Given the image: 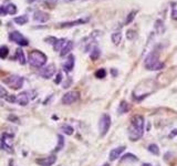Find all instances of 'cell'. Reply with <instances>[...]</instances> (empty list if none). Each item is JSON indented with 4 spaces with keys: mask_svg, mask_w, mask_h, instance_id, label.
Listing matches in <instances>:
<instances>
[{
    "mask_svg": "<svg viewBox=\"0 0 177 166\" xmlns=\"http://www.w3.org/2000/svg\"><path fill=\"white\" fill-rule=\"evenodd\" d=\"M144 117L142 115H134L131 119V126L129 129V136L132 141H137L143 136Z\"/></svg>",
    "mask_w": 177,
    "mask_h": 166,
    "instance_id": "cell-1",
    "label": "cell"
},
{
    "mask_svg": "<svg viewBox=\"0 0 177 166\" xmlns=\"http://www.w3.org/2000/svg\"><path fill=\"white\" fill-rule=\"evenodd\" d=\"M144 66L146 69L152 71H157V70H162L164 68V63L160 62L158 60V54L155 51L150 52V53L146 56L145 61H144Z\"/></svg>",
    "mask_w": 177,
    "mask_h": 166,
    "instance_id": "cell-2",
    "label": "cell"
},
{
    "mask_svg": "<svg viewBox=\"0 0 177 166\" xmlns=\"http://www.w3.org/2000/svg\"><path fill=\"white\" fill-rule=\"evenodd\" d=\"M29 64L33 68H41L46 64L47 56L39 50H33L29 53Z\"/></svg>",
    "mask_w": 177,
    "mask_h": 166,
    "instance_id": "cell-3",
    "label": "cell"
},
{
    "mask_svg": "<svg viewBox=\"0 0 177 166\" xmlns=\"http://www.w3.org/2000/svg\"><path fill=\"white\" fill-rule=\"evenodd\" d=\"M37 96V91L29 90V91H23V92L19 93L18 95H16V103L21 106H26L29 104V102Z\"/></svg>",
    "mask_w": 177,
    "mask_h": 166,
    "instance_id": "cell-4",
    "label": "cell"
},
{
    "mask_svg": "<svg viewBox=\"0 0 177 166\" xmlns=\"http://www.w3.org/2000/svg\"><path fill=\"white\" fill-rule=\"evenodd\" d=\"M3 83H6L9 88L13 89V90H19V89L22 88V85H23L24 79L20 76L13 74V76H8L7 79H5V80H3Z\"/></svg>",
    "mask_w": 177,
    "mask_h": 166,
    "instance_id": "cell-5",
    "label": "cell"
},
{
    "mask_svg": "<svg viewBox=\"0 0 177 166\" xmlns=\"http://www.w3.org/2000/svg\"><path fill=\"white\" fill-rule=\"evenodd\" d=\"M13 135L11 134H2L0 136V149L6 151L7 153H13V147H12L11 141Z\"/></svg>",
    "mask_w": 177,
    "mask_h": 166,
    "instance_id": "cell-6",
    "label": "cell"
},
{
    "mask_svg": "<svg viewBox=\"0 0 177 166\" xmlns=\"http://www.w3.org/2000/svg\"><path fill=\"white\" fill-rule=\"evenodd\" d=\"M110 127H111V117L109 114H103L100 119L99 122V131L101 136H104L107 132H109Z\"/></svg>",
    "mask_w": 177,
    "mask_h": 166,
    "instance_id": "cell-7",
    "label": "cell"
},
{
    "mask_svg": "<svg viewBox=\"0 0 177 166\" xmlns=\"http://www.w3.org/2000/svg\"><path fill=\"white\" fill-rule=\"evenodd\" d=\"M9 40L10 41H12V42H15V43H17V44H19V46H28L29 44V41H28L26 38L22 36L20 32H18V31H12V32H10V34H9Z\"/></svg>",
    "mask_w": 177,
    "mask_h": 166,
    "instance_id": "cell-8",
    "label": "cell"
},
{
    "mask_svg": "<svg viewBox=\"0 0 177 166\" xmlns=\"http://www.w3.org/2000/svg\"><path fill=\"white\" fill-rule=\"evenodd\" d=\"M80 98V93L78 91H70V92L66 93L62 98V103L66 105H70L72 103L76 102Z\"/></svg>",
    "mask_w": 177,
    "mask_h": 166,
    "instance_id": "cell-9",
    "label": "cell"
},
{
    "mask_svg": "<svg viewBox=\"0 0 177 166\" xmlns=\"http://www.w3.org/2000/svg\"><path fill=\"white\" fill-rule=\"evenodd\" d=\"M56 69H57L56 66H54L53 63H51V64H49V66H47L46 68L41 69L39 73L43 79H50L56 73Z\"/></svg>",
    "mask_w": 177,
    "mask_h": 166,
    "instance_id": "cell-10",
    "label": "cell"
},
{
    "mask_svg": "<svg viewBox=\"0 0 177 166\" xmlns=\"http://www.w3.org/2000/svg\"><path fill=\"white\" fill-rule=\"evenodd\" d=\"M90 21V18H80L78 20H74V21H68V22H62L59 25L60 28H70V27H75V26H80V25H84L86 22Z\"/></svg>",
    "mask_w": 177,
    "mask_h": 166,
    "instance_id": "cell-11",
    "label": "cell"
},
{
    "mask_svg": "<svg viewBox=\"0 0 177 166\" xmlns=\"http://www.w3.org/2000/svg\"><path fill=\"white\" fill-rule=\"evenodd\" d=\"M57 161V157L54 155L48 157H42V159H36V163L40 166H52Z\"/></svg>",
    "mask_w": 177,
    "mask_h": 166,
    "instance_id": "cell-12",
    "label": "cell"
},
{
    "mask_svg": "<svg viewBox=\"0 0 177 166\" xmlns=\"http://www.w3.org/2000/svg\"><path fill=\"white\" fill-rule=\"evenodd\" d=\"M33 19L36 22H39V23H44L47 22L49 19H50V16L49 13L44 12V11H41V10H38L34 12V16H33Z\"/></svg>",
    "mask_w": 177,
    "mask_h": 166,
    "instance_id": "cell-13",
    "label": "cell"
},
{
    "mask_svg": "<svg viewBox=\"0 0 177 166\" xmlns=\"http://www.w3.org/2000/svg\"><path fill=\"white\" fill-rule=\"evenodd\" d=\"M74 63H75V58H74V56L70 54V56H69V58L66 59V61L64 62V64H63V70L66 71V73L71 72V71L73 70V68H74Z\"/></svg>",
    "mask_w": 177,
    "mask_h": 166,
    "instance_id": "cell-14",
    "label": "cell"
},
{
    "mask_svg": "<svg viewBox=\"0 0 177 166\" xmlns=\"http://www.w3.org/2000/svg\"><path fill=\"white\" fill-rule=\"evenodd\" d=\"M125 151V146H120L116 147V149H113L111 152H110V161H115L120 156H121V154Z\"/></svg>",
    "mask_w": 177,
    "mask_h": 166,
    "instance_id": "cell-15",
    "label": "cell"
},
{
    "mask_svg": "<svg viewBox=\"0 0 177 166\" xmlns=\"http://www.w3.org/2000/svg\"><path fill=\"white\" fill-rule=\"evenodd\" d=\"M73 49V42L72 41H69L66 43V46H63V49L60 51V56H68L69 53H70L71 51H72Z\"/></svg>",
    "mask_w": 177,
    "mask_h": 166,
    "instance_id": "cell-16",
    "label": "cell"
},
{
    "mask_svg": "<svg viewBox=\"0 0 177 166\" xmlns=\"http://www.w3.org/2000/svg\"><path fill=\"white\" fill-rule=\"evenodd\" d=\"M68 42V40L64 39V38H61V39H58L57 42L54 43L53 48H54V51H61L63 49V46H66V43Z\"/></svg>",
    "mask_w": 177,
    "mask_h": 166,
    "instance_id": "cell-17",
    "label": "cell"
},
{
    "mask_svg": "<svg viewBox=\"0 0 177 166\" xmlns=\"http://www.w3.org/2000/svg\"><path fill=\"white\" fill-rule=\"evenodd\" d=\"M16 59L20 62V64H26L27 63V60H26V56H24V53L21 49H17L16 51Z\"/></svg>",
    "mask_w": 177,
    "mask_h": 166,
    "instance_id": "cell-18",
    "label": "cell"
},
{
    "mask_svg": "<svg viewBox=\"0 0 177 166\" xmlns=\"http://www.w3.org/2000/svg\"><path fill=\"white\" fill-rule=\"evenodd\" d=\"M130 110V105L127 104V102H125V101H122L121 104L119 105V109H117V112L120 113V114H124V113H127Z\"/></svg>",
    "mask_w": 177,
    "mask_h": 166,
    "instance_id": "cell-19",
    "label": "cell"
},
{
    "mask_svg": "<svg viewBox=\"0 0 177 166\" xmlns=\"http://www.w3.org/2000/svg\"><path fill=\"white\" fill-rule=\"evenodd\" d=\"M111 39H112V42H113L115 46H119L122 42V33L121 32H114V33H112Z\"/></svg>",
    "mask_w": 177,
    "mask_h": 166,
    "instance_id": "cell-20",
    "label": "cell"
},
{
    "mask_svg": "<svg viewBox=\"0 0 177 166\" xmlns=\"http://www.w3.org/2000/svg\"><path fill=\"white\" fill-rule=\"evenodd\" d=\"M5 9L8 15H16V13H17V7H16V5H13V3H7V5L5 6Z\"/></svg>",
    "mask_w": 177,
    "mask_h": 166,
    "instance_id": "cell-21",
    "label": "cell"
},
{
    "mask_svg": "<svg viewBox=\"0 0 177 166\" xmlns=\"http://www.w3.org/2000/svg\"><path fill=\"white\" fill-rule=\"evenodd\" d=\"M155 29L160 34H162L163 32L165 31V26H164V22H163L160 19H158V20H156V21H155Z\"/></svg>",
    "mask_w": 177,
    "mask_h": 166,
    "instance_id": "cell-22",
    "label": "cell"
},
{
    "mask_svg": "<svg viewBox=\"0 0 177 166\" xmlns=\"http://www.w3.org/2000/svg\"><path fill=\"white\" fill-rule=\"evenodd\" d=\"M60 129L62 131L64 134L66 135H72L73 132H74V129H73V127L71 126V125H68V124H64V125H61Z\"/></svg>",
    "mask_w": 177,
    "mask_h": 166,
    "instance_id": "cell-23",
    "label": "cell"
},
{
    "mask_svg": "<svg viewBox=\"0 0 177 166\" xmlns=\"http://www.w3.org/2000/svg\"><path fill=\"white\" fill-rule=\"evenodd\" d=\"M64 147V137H63V135L59 134L58 135V145H57V147L54 149L53 152H59L61 151V149Z\"/></svg>",
    "mask_w": 177,
    "mask_h": 166,
    "instance_id": "cell-24",
    "label": "cell"
},
{
    "mask_svg": "<svg viewBox=\"0 0 177 166\" xmlns=\"http://www.w3.org/2000/svg\"><path fill=\"white\" fill-rule=\"evenodd\" d=\"M100 56H101V50L99 49V48H93L92 51H91L90 53V58L91 60H93V61H95V60H97V59L100 58Z\"/></svg>",
    "mask_w": 177,
    "mask_h": 166,
    "instance_id": "cell-25",
    "label": "cell"
},
{
    "mask_svg": "<svg viewBox=\"0 0 177 166\" xmlns=\"http://www.w3.org/2000/svg\"><path fill=\"white\" fill-rule=\"evenodd\" d=\"M28 17L27 16H20V17H16L15 19H13V21L17 23V25H20V26H23V25H26L28 22Z\"/></svg>",
    "mask_w": 177,
    "mask_h": 166,
    "instance_id": "cell-26",
    "label": "cell"
},
{
    "mask_svg": "<svg viewBox=\"0 0 177 166\" xmlns=\"http://www.w3.org/2000/svg\"><path fill=\"white\" fill-rule=\"evenodd\" d=\"M9 54V49H8V46H0V59H6Z\"/></svg>",
    "mask_w": 177,
    "mask_h": 166,
    "instance_id": "cell-27",
    "label": "cell"
},
{
    "mask_svg": "<svg viewBox=\"0 0 177 166\" xmlns=\"http://www.w3.org/2000/svg\"><path fill=\"white\" fill-rule=\"evenodd\" d=\"M147 149H148V152H150V153L154 154V155H160V149H158V146L156 144L148 145Z\"/></svg>",
    "mask_w": 177,
    "mask_h": 166,
    "instance_id": "cell-28",
    "label": "cell"
},
{
    "mask_svg": "<svg viewBox=\"0 0 177 166\" xmlns=\"http://www.w3.org/2000/svg\"><path fill=\"white\" fill-rule=\"evenodd\" d=\"M122 162L124 161H133V162H136L137 161V157L135 156V155H133V154H125L123 157L121 159Z\"/></svg>",
    "mask_w": 177,
    "mask_h": 166,
    "instance_id": "cell-29",
    "label": "cell"
},
{
    "mask_svg": "<svg viewBox=\"0 0 177 166\" xmlns=\"http://www.w3.org/2000/svg\"><path fill=\"white\" fill-rule=\"evenodd\" d=\"M136 15H137V11H136V10H133L132 12H130L129 16H127V19H126V22H125L126 25H130V23L134 20V18H135Z\"/></svg>",
    "mask_w": 177,
    "mask_h": 166,
    "instance_id": "cell-30",
    "label": "cell"
},
{
    "mask_svg": "<svg viewBox=\"0 0 177 166\" xmlns=\"http://www.w3.org/2000/svg\"><path fill=\"white\" fill-rule=\"evenodd\" d=\"M105 76H106V71H105V69H99V70L95 72V76H96L97 79H103V78H105Z\"/></svg>",
    "mask_w": 177,
    "mask_h": 166,
    "instance_id": "cell-31",
    "label": "cell"
},
{
    "mask_svg": "<svg viewBox=\"0 0 177 166\" xmlns=\"http://www.w3.org/2000/svg\"><path fill=\"white\" fill-rule=\"evenodd\" d=\"M135 37H136V33H135V31L134 30H127V32H126V38L129 40H134L135 39Z\"/></svg>",
    "mask_w": 177,
    "mask_h": 166,
    "instance_id": "cell-32",
    "label": "cell"
},
{
    "mask_svg": "<svg viewBox=\"0 0 177 166\" xmlns=\"http://www.w3.org/2000/svg\"><path fill=\"white\" fill-rule=\"evenodd\" d=\"M8 96V92L3 86L0 85V99H6Z\"/></svg>",
    "mask_w": 177,
    "mask_h": 166,
    "instance_id": "cell-33",
    "label": "cell"
},
{
    "mask_svg": "<svg viewBox=\"0 0 177 166\" xmlns=\"http://www.w3.org/2000/svg\"><path fill=\"white\" fill-rule=\"evenodd\" d=\"M57 38L56 37H48V38H46V39H44V41L46 42H48L49 44H53L54 46V43H56L57 42Z\"/></svg>",
    "mask_w": 177,
    "mask_h": 166,
    "instance_id": "cell-34",
    "label": "cell"
},
{
    "mask_svg": "<svg viewBox=\"0 0 177 166\" xmlns=\"http://www.w3.org/2000/svg\"><path fill=\"white\" fill-rule=\"evenodd\" d=\"M61 81H62V73L59 72V73L57 74V78H56V80H54V83H56V84H60Z\"/></svg>",
    "mask_w": 177,
    "mask_h": 166,
    "instance_id": "cell-35",
    "label": "cell"
},
{
    "mask_svg": "<svg viewBox=\"0 0 177 166\" xmlns=\"http://www.w3.org/2000/svg\"><path fill=\"white\" fill-rule=\"evenodd\" d=\"M6 100H7L8 102H10V103H16V95H13V94L9 95V94H8V96L6 98Z\"/></svg>",
    "mask_w": 177,
    "mask_h": 166,
    "instance_id": "cell-36",
    "label": "cell"
},
{
    "mask_svg": "<svg viewBox=\"0 0 177 166\" xmlns=\"http://www.w3.org/2000/svg\"><path fill=\"white\" fill-rule=\"evenodd\" d=\"M7 12H6V9H5V6H1L0 7V16H6Z\"/></svg>",
    "mask_w": 177,
    "mask_h": 166,
    "instance_id": "cell-37",
    "label": "cell"
},
{
    "mask_svg": "<svg viewBox=\"0 0 177 166\" xmlns=\"http://www.w3.org/2000/svg\"><path fill=\"white\" fill-rule=\"evenodd\" d=\"M172 18L174 20H177V9L172 10Z\"/></svg>",
    "mask_w": 177,
    "mask_h": 166,
    "instance_id": "cell-38",
    "label": "cell"
},
{
    "mask_svg": "<svg viewBox=\"0 0 177 166\" xmlns=\"http://www.w3.org/2000/svg\"><path fill=\"white\" fill-rule=\"evenodd\" d=\"M8 120H13V121H15V123H19V120H18L17 117H15V116H9V117H8Z\"/></svg>",
    "mask_w": 177,
    "mask_h": 166,
    "instance_id": "cell-39",
    "label": "cell"
},
{
    "mask_svg": "<svg viewBox=\"0 0 177 166\" xmlns=\"http://www.w3.org/2000/svg\"><path fill=\"white\" fill-rule=\"evenodd\" d=\"M175 135H177V129H174L172 133L170 134V137H173V136H175Z\"/></svg>",
    "mask_w": 177,
    "mask_h": 166,
    "instance_id": "cell-40",
    "label": "cell"
},
{
    "mask_svg": "<svg viewBox=\"0 0 177 166\" xmlns=\"http://www.w3.org/2000/svg\"><path fill=\"white\" fill-rule=\"evenodd\" d=\"M27 1H28V2H29V3H32V2H34L36 0H27Z\"/></svg>",
    "mask_w": 177,
    "mask_h": 166,
    "instance_id": "cell-41",
    "label": "cell"
},
{
    "mask_svg": "<svg viewBox=\"0 0 177 166\" xmlns=\"http://www.w3.org/2000/svg\"><path fill=\"white\" fill-rule=\"evenodd\" d=\"M143 166H152L150 164H143Z\"/></svg>",
    "mask_w": 177,
    "mask_h": 166,
    "instance_id": "cell-42",
    "label": "cell"
},
{
    "mask_svg": "<svg viewBox=\"0 0 177 166\" xmlns=\"http://www.w3.org/2000/svg\"><path fill=\"white\" fill-rule=\"evenodd\" d=\"M102 166H110V165H109V164L106 163V164H104V165H102Z\"/></svg>",
    "mask_w": 177,
    "mask_h": 166,
    "instance_id": "cell-43",
    "label": "cell"
}]
</instances>
